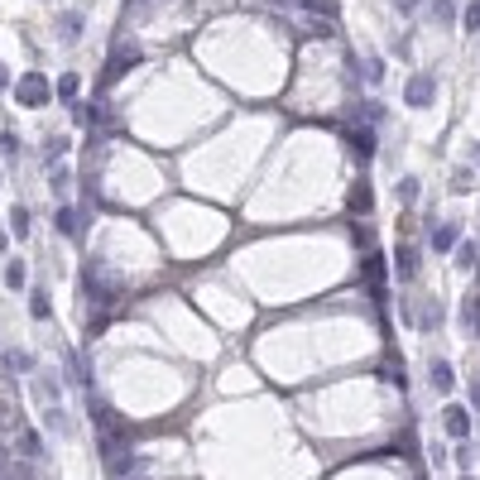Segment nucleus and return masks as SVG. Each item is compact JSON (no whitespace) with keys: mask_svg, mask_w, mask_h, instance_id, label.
Listing matches in <instances>:
<instances>
[{"mask_svg":"<svg viewBox=\"0 0 480 480\" xmlns=\"http://www.w3.org/2000/svg\"><path fill=\"white\" fill-rule=\"evenodd\" d=\"M135 63H140V48H120V53H111V63L101 68V87H111L115 77H125Z\"/></svg>","mask_w":480,"mask_h":480,"instance_id":"nucleus-4","label":"nucleus"},{"mask_svg":"<svg viewBox=\"0 0 480 480\" xmlns=\"http://www.w3.org/2000/svg\"><path fill=\"white\" fill-rule=\"evenodd\" d=\"M5 284H10V288H24V265H19V260H10V265H5Z\"/></svg>","mask_w":480,"mask_h":480,"instance_id":"nucleus-19","label":"nucleus"},{"mask_svg":"<svg viewBox=\"0 0 480 480\" xmlns=\"http://www.w3.org/2000/svg\"><path fill=\"white\" fill-rule=\"evenodd\" d=\"M53 92H58V101H68V106H73V111H77V92H82V82H77V73H63V77H58V87H53Z\"/></svg>","mask_w":480,"mask_h":480,"instance_id":"nucleus-8","label":"nucleus"},{"mask_svg":"<svg viewBox=\"0 0 480 480\" xmlns=\"http://www.w3.org/2000/svg\"><path fill=\"white\" fill-rule=\"evenodd\" d=\"M53 221H58V231H63L68 240H77V236L87 231V211H82V207H58Z\"/></svg>","mask_w":480,"mask_h":480,"instance_id":"nucleus-5","label":"nucleus"},{"mask_svg":"<svg viewBox=\"0 0 480 480\" xmlns=\"http://www.w3.org/2000/svg\"><path fill=\"white\" fill-rule=\"evenodd\" d=\"M346 207H351V211H370V188H365V183H361V188H351Z\"/></svg>","mask_w":480,"mask_h":480,"instance_id":"nucleus-14","label":"nucleus"},{"mask_svg":"<svg viewBox=\"0 0 480 480\" xmlns=\"http://www.w3.org/2000/svg\"><path fill=\"white\" fill-rule=\"evenodd\" d=\"M10 231H15V236H29V211H24V207L10 211Z\"/></svg>","mask_w":480,"mask_h":480,"instance_id":"nucleus-18","label":"nucleus"},{"mask_svg":"<svg viewBox=\"0 0 480 480\" xmlns=\"http://www.w3.org/2000/svg\"><path fill=\"white\" fill-rule=\"evenodd\" d=\"M432 92H437V82L423 73V77H408V92H403V101H408V106H428V101H432Z\"/></svg>","mask_w":480,"mask_h":480,"instance_id":"nucleus-6","label":"nucleus"},{"mask_svg":"<svg viewBox=\"0 0 480 480\" xmlns=\"http://www.w3.org/2000/svg\"><path fill=\"white\" fill-rule=\"evenodd\" d=\"M29 312H34L39 322H44L48 312H53V303H48V293H44V288H39V293H29Z\"/></svg>","mask_w":480,"mask_h":480,"instance_id":"nucleus-12","label":"nucleus"},{"mask_svg":"<svg viewBox=\"0 0 480 480\" xmlns=\"http://www.w3.org/2000/svg\"><path fill=\"white\" fill-rule=\"evenodd\" d=\"M5 250H10V231L0 226V255H5Z\"/></svg>","mask_w":480,"mask_h":480,"instance_id":"nucleus-27","label":"nucleus"},{"mask_svg":"<svg viewBox=\"0 0 480 480\" xmlns=\"http://www.w3.org/2000/svg\"><path fill=\"white\" fill-rule=\"evenodd\" d=\"M399 274L413 279V250H399Z\"/></svg>","mask_w":480,"mask_h":480,"instance_id":"nucleus-23","label":"nucleus"},{"mask_svg":"<svg viewBox=\"0 0 480 480\" xmlns=\"http://www.w3.org/2000/svg\"><path fill=\"white\" fill-rule=\"evenodd\" d=\"M466 29H471V34H480V0H471V5H466Z\"/></svg>","mask_w":480,"mask_h":480,"instance_id":"nucleus-21","label":"nucleus"},{"mask_svg":"<svg viewBox=\"0 0 480 480\" xmlns=\"http://www.w3.org/2000/svg\"><path fill=\"white\" fill-rule=\"evenodd\" d=\"M476 260H480L476 245H461V250H457V265H461V269H476Z\"/></svg>","mask_w":480,"mask_h":480,"instance_id":"nucleus-20","label":"nucleus"},{"mask_svg":"<svg viewBox=\"0 0 480 480\" xmlns=\"http://www.w3.org/2000/svg\"><path fill=\"white\" fill-rule=\"evenodd\" d=\"M19 452H24V457H44V437H39V432H24V437H19Z\"/></svg>","mask_w":480,"mask_h":480,"instance_id":"nucleus-15","label":"nucleus"},{"mask_svg":"<svg viewBox=\"0 0 480 480\" xmlns=\"http://www.w3.org/2000/svg\"><path fill=\"white\" fill-rule=\"evenodd\" d=\"M399 197L413 202V197H418V178H403V183H399Z\"/></svg>","mask_w":480,"mask_h":480,"instance_id":"nucleus-24","label":"nucleus"},{"mask_svg":"<svg viewBox=\"0 0 480 480\" xmlns=\"http://www.w3.org/2000/svg\"><path fill=\"white\" fill-rule=\"evenodd\" d=\"M101 461H106L111 480H130V476H135V442H130V437L106 432V437H101Z\"/></svg>","mask_w":480,"mask_h":480,"instance_id":"nucleus-1","label":"nucleus"},{"mask_svg":"<svg viewBox=\"0 0 480 480\" xmlns=\"http://www.w3.org/2000/svg\"><path fill=\"white\" fill-rule=\"evenodd\" d=\"M471 183H476V178H471V173H466V169H461V173H457V178H452V188H457V192H466V188H471Z\"/></svg>","mask_w":480,"mask_h":480,"instance_id":"nucleus-26","label":"nucleus"},{"mask_svg":"<svg viewBox=\"0 0 480 480\" xmlns=\"http://www.w3.org/2000/svg\"><path fill=\"white\" fill-rule=\"evenodd\" d=\"M279 5H293V0H279Z\"/></svg>","mask_w":480,"mask_h":480,"instance_id":"nucleus-29","label":"nucleus"},{"mask_svg":"<svg viewBox=\"0 0 480 480\" xmlns=\"http://www.w3.org/2000/svg\"><path fill=\"white\" fill-rule=\"evenodd\" d=\"M293 5L312 10V15H322V19H332V15H336V5H332V0H293Z\"/></svg>","mask_w":480,"mask_h":480,"instance_id":"nucleus-16","label":"nucleus"},{"mask_svg":"<svg viewBox=\"0 0 480 480\" xmlns=\"http://www.w3.org/2000/svg\"><path fill=\"white\" fill-rule=\"evenodd\" d=\"M82 293H87L92 303H101V307H106V303H120V298H125L120 279H111V274H106L101 265H82Z\"/></svg>","mask_w":480,"mask_h":480,"instance_id":"nucleus-2","label":"nucleus"},{"mask_svg":"<svg viewBox=\"0 0 480 480\" xmlns=\"http://www.w3.org/2000/svg\"><path fill=\"white\" fill-rule=\"evenodd\" d=\"M442 423H447V432H452L457 442H466V432H471V413H466L461 403H452V408L442 413Z\"/></svg>","mask_w":480,"mask_h":480,"instance_id":"nucleus-7","label":"nucleus"},{"mask_svg":"<svg viewBox=\"0 0 480 480\" xmlns=\"http://www.w3.org/2000/svg\"><path fill=\"white\" fill-rule=\"evenodd\" d=\"M432 250H457V226H432Z\"/></svg>","mask_w":480,"mask_h":480,"instance_id":"nucleus-11","label":"nucleus"},{"mask_svg":"<svg viewBox=\"0 0 480 480\" xmlns=\"http://www.w3.org/2000/svg\"><path fill=\"white\" fill-rule=\"evenodd\" d=\"M15 96H19V106H48V96H53V87H48V77L44 73H24L19 82H15Z\"/></svg>","mask_w":480,"mask_h":480,"instance_id":"nucleus-3","label":"nucleus"},{"mask_svg":"<svg viewBox=\"0 0 480 480\" xmlns=\"http://www.w3.org/2000/svg\"><path fill=\"white\" fill-rule=\"evenodd\" d=\"M0 149H5V154H19V140H15V130H0Z\"/></svg>","mask_w":480,"mask_h":480,"instance_id":"nucleus-22","label":"nucleus"},{"mask_svg":"<svg viewBox=\"0 0 480 480\" xmlns=\"http://www.w3.org/2000/svg\"><path fill=\"white\" fill-rule=\"evenodd\" d=\"M63 149H68V140H63V135H58V140H48V149H44V154H48V159H58V154H63Z\"/></svg>","mask_w":480,"mask_h":480,"instance_id":"nucleus-25","label":"nucleus"},{"mask_svg":"<svg viewBox=\"0 0 480 480\" xmlns=\"http://www.w3.org/2000/svg\"><path fill=\"white\" fill-rule=\"evenodd\" d=\"M5 365H10L15 375H29V370H34V361H29L24 351H5Z\"/></svg>","mask_w":480,"mask_h":480,"instance_id":"nucleus-13","label":"nucleus"},{"mask_svg":"<svg viewBox=\"0 0 480 480\" xmlns=\"http://www.w3.org/2000/svg\"><path fill=\"white\" fill-rule=\"evenodd\" d=\"M5 77H10V73H5V63H0V82H5Z\"/></svg>","mask_w":480,"mask_h":480,"instance_id":"nucleus-28","label":"nucleus"},{"mask_svg":"<svg viewBox=\"0 0 480 480\" xmlns=\"http://www.w3.org/2000/svg\"><path fill=\"white\" fill-rule=\"evenodd\" d=\"M58 34H63V39H77V34H82V15H63Z\"/></svg>","mask_w":480,"mask_h":480,"instance_id":"nucleus-17","label":"nucleus"},{"mask_svg":"<svg viewBox=\"0 0 480 480\" xmlns=\"http://www.w3.org/2000/svg\"><path fill=\"white\" fill-rule=\"evenodd\" d=\"M346 140H351V149H356L361 159H370V154H375V135H370V130H361V125H356V130H346Z\"/></svg>","mask_w":480,"mask_h":480,"instance_id":"nucleus-9","label":"nucleus"},{"mask_svg":"<svg viewBox=\"0 0 480 480\" xmlns=\"http://www.w3.org/2000/svg\"><path fill=\"white\" fill-rule=\"evenodd\" d=\"M428 380H432V389H442V394H447V389H452V370H447V361H432V370H428Z\"/></svg>","mask_w":480,"mask_h":480,"instance_id":"nucleus-10","label":"nucleus"}]
</instances>
